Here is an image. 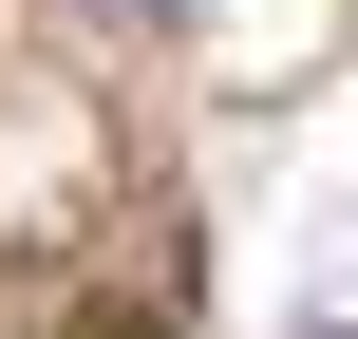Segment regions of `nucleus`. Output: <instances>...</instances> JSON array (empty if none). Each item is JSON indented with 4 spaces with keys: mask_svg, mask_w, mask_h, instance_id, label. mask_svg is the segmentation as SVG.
I'll return each instance as SVG.
<instances>
[{
    "mask_svg": "<svg viewBox=\"0 0 358 339\" xmlns=\"http://www.w3.org/2000/svg\"><path fill=\"white\" fill-rule=\"evenodd\" d=\"M283 321H302V339H358V208L321 226V245H302V283H283Z\"/></svg>",
    "mask_w": 358,
    "mask_h": 339,
    "instance_id": "nucleus-1",
    "label": "nucleus"
},
{
    "mask_svg": "<svg viewBox=\"0 0 358 339\" xmlns=\"http://www.w3.org/2000/svg\"><path fill=\"white\" fill-rule=\"evenodd\" d=\"M113 19H208V0H113Z\"/></svg>",
    "mask_w": 358,
    "mask_h": 339,
    "instance_id": "nucleus-2",
    "label": "nucleus"
}]
</instances>
